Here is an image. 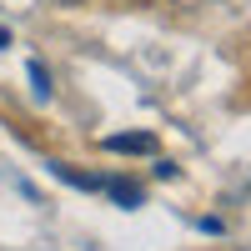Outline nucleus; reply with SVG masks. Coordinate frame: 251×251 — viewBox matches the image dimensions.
I'll return each instance as SVG.
<instances>
[{
  "label": "nucleus",
  "mask_w": 251,
  "mask_h": 251,
  "mask_svg": "<svg viewBox=\"0 0 251 251\" xmlns=\"http://www.w3.org/2000/svg\"><path fill=\"white\" fill-rule=\"evenodd\" d=\"M111 196H116V201H131V206H136V201H141V186H136V181H111Z\"/></svg>",
  "instance_id": "nucleus-2"
},
{
  "label": "nucleus",
  "mask_w": 251,
  "mask_h": 251,
  "mask_svg": "<svg viewBox=\"0 0 251 251\" xmlns=\"http://www.w3.org/2000/svg\"><path fill=\"white\" fill-rule=\"evenodd\" d=\"M30 80H35V91H40V96H50V75H46V71H40V66H35V60H30Z\"/></svg>",
  "instance_id": "nucleus-3"
},
{
  "label": "nucleus",
  "mask_w": 251,
  "mask_h": 251,
  "mask_svg": "<svg viewBox=\"0 0 251 251\" xmlns=\"http://www.w3.org/2000/svg\"><path fill=\"white\" fill-rule=\"evenodd\" d=\"M60 5H80V0H60Z\"/></svg>",
  "instance_id": "nucleus-5"
},
{
  "label": "nucleus",
  "mask_w": 251,
  "mask_h": 251,
  "mask_svg": "<svg viewBox=\"0 0 251 251\" xmlns=\"http://www.w3.org/2000/svg\"><path fill=\"white\" fill-rule=\"evenodd\" d=\"M116 5L126 10V5H131V10H151V5H161V0H116Z\"/></svg>",
  "instance_id": "nucleus-4"
},
{
  "label": "nucleus",
  "mask_w": 251,
  "mask_h": 251,
  "mask_svg": "<svg viewBox=\"0 0 251 251\" xmlns=\"http://www.w3.org/2000/svg\"><path fill=\"white\" fill-rule=\"evenodd\" d=\"M106 146L121 151V156H151V151H156V136H141V131H136V136H111Z\"/></svg>",
  "instance_id": "nucleus-1"
}]
</instances>
